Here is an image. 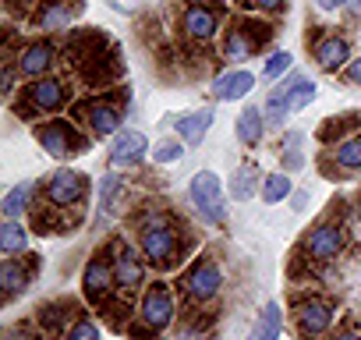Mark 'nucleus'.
<instances>
[{
    "label": "nucleus",
    "mask_w": 361,
    "mask_h": 340,
    "mask_svg": "<svg viewBox=\"0 0 361 340\" xmlns=\"http://www.w3.org/2000/svg\"><path fill=\"white\" fill-rule=\"evenodd\" d=\"M135 245L142 248V255L149 259L152 269H173L188 252L185 231H180V224L170 213H163V210H149V213L138 217Z\"/></svg>",
    "instance_id": "f257e3e1"
},
{
    "label": "nucleus",
    "mask_w": 361,
    "mask_h": 340,
    "mask_svg": "<svg viewBox=\"0 0 361 340\" xmlns=\"http://www.w3.org/2000/svg\"><path fill=\"white\" fill-rule=\"evenodd\" d=\"M177 312H180V291L170 287L166 280H149V287L138 294L135 301V322H131V336H145V340H156L159 333H166L173 322H177Z\"/></svg>",
    "instance_id": "f03ea898"
},
{
    "label": "nucleus",
    "mask_w": 361,
    "mask_h": 340,
    "mask_svg": "<svg viewBox=\"0 0 361 340\" xmlns=\"http://www.w3.org/2000/svg\"><path fill=\"white\" fill-rule=\"evenodd\" d=\"M92 192V181L75 166H57L47 174V181L39 185V206L54 210V213H68V210H78L85 206Z\"/></svg>",
    "instance_id": "7ed1b4c3"
},
{
    "label": "nucleus",
    "mask_w": 361,
    "mask_h": 340,
    "mask_svg": "<svg viewBox=\"0 0 361 340\" xmlns=\"http://www.w3.org/2000/svg\"><path fill=\"white\" fill-rule=\"evenodd\" d=\"M110 259H114V277H117V294L124 301H131L135 294H142L149 287V259L142 255L138 245H128L124 238H114L106 245Z\"/></svg>",
    "instance_id": "20e7f679"
},
{
    "label": "nucleus",
    "mask_w": 361,
    "mask_h": 340,
    "mask_svg": "<svg viewBox=\"0 0 361 340\" xmlns=\"http://www.w3.org/2000/svg\"><path fill=\"white\" fill-rule=\"evenodd\" d=\"M177 291H180V298H185L188 305H195V308L199 305H213L220 298V291H224V269H220V262L213 255L195 259L185 273H180Z\"/></svg>",
    "instance_id": "39448f33"
},
{
    "label": "nucleus",
    "mask_w": 361,
    "mask_h": 340,
    "mask_svg": "<svg viewBox=\"0 0 361 340\" xmlns=\"http://www.w3.org/2000/svg\"><path fill=\"white\" fill-rule=\"evenodd\" d=\"M36 142L54 159H71V156H82V152L92 149L89 135L75 121H68V117H50V121L36 124Z\"/></svg>",
    "instance_id": "423d86ee"
},
{
    "label": "nucleus",
    "mask_w": 361,
    "mask_h": 340,
    "mask_svg": "<svg viewBox=\"0 0 361 340\" xmlns=\"http://www.w3.org/2000/svg\"><path fill=\"white\" fill-rule=\"evenodd\" d=\"M350 234H347V224L343 220H319L305 238H301V259L305 262H315V266H326L333 259L343 255Z\"/></svg>",
    "instance_id": "0eeeda50"
},
{
    "label": "nucleus",
    "mask_w": 361,
    "mask_h": 340,
    "mask_svg": "<svg viewBox=\"0 0 361 340\" xmlns=\"http://www.w3.org/2000/svg\"><path fill=\"white\" fill-rule=\"evenodd\" d=\"M290 315H294V329L301 340H322L333 333V322H336V305L322 294H305L290 305Z\"/></svg>",
    "instance_id": "6e6552de"
},
{
    "label": "nucleus",
    "mask_w": 361,
    "mask_h": 340,
    "mask_svg": "<svg viewBox=\"0 0 361 340\" xmlns=\"http://www.w3.org/2000/svg\"><path fill=\"white\" fill-rule=\"evenodd\" d=\"M68 107V82L47 75V78H36L25 85L22 99H18V114L25 121H39L47 114H61Z\"/></svg>",
    "instance_id": "1a4fd4ad"
},
{
    "label": "nucleus",
    "mask_w": 361,
    "mask_h": 340,
    "mask_svg": "<svg viewBox=\"0 0 361 340\" xmlns=\"http://www.w3.org/2000/svg\"><path fill=\"white\" fill-rule=\"evenodd\" d=\"M188 199L199 213V220L213 224V227H224L227 224V199H224V185L213 170H199L188 181Z\"/></svg>",
    "instance_id": "9d476101"
},
{
    "label": "nucleus",
    "mask_w": 361,
    "mask_h": 340,
    "mask_svg": "<svg viewBox=\"0 0 361 340\" xmlns=\"http://www.w3.org/2000/svg\"><path fill=\"white\" fill-rule=\"evenodd\" d=\"M82 294L92 308H106L110 298L117 294V277H114V259L106 248H99L85 266H82Z\"/></svg>",
    "instance_id": "9b49d317"
},
{
    "label": "nucleus",
    "mask_w": 361,
    "mask_h": 340,
    "mask_svg": "<svg viewBox=\"0 0 361 340\" xmlns=\"http://www.w3.org/2000/svg\"><path fill=\"white\" fill-rule=\"evenodd\" d=\"M75 117L78 121H85L89 124V131L92 135H117V131H124V107L114 99V96H96V99H82V103H75Z\"/></svg>",
    "instance_id": "f8f14e48"
},
{
    "label": "nucleus",
    "mask_w": 361,
    "mask_h": 340,
    "mask_svg": "<svg viewBox=\"0 0 361 340\" xmlns=\"http://www.w3.org/2000/svg\"><path fill=\"white\" fill-rule=\"evenodd\" d=\"M180 36L199 47L213 43L220 36V11H213L209 4H199V0L185 4V11H180Z\"/></svg>",
    "instance_id": "ddd939ff"
},
{
    "label": "nucleus",
    "mask_w": 361,
    "mask_h": 340,
    "mask_svg": "<svg viewBox=\"0 0 361 340\" xmlns=\"http://www.w3.org/2000/svg\"><path fill=\"white\" fill-rule=\"evenodd\" d=\"M57 57H61V50H57L54 40H32V43H25V47L15 54V64H18L22 78L36 82V78H47V75L54 71Z\"/></svg>",
    "instance_id": "4468645a"
},
{
    "label": "nucleus",
    "mask_w": 361,
    "mask_h": 340,
    "mask_svg": "<svg viewBox=\"0 0 361 340\" xmlns=\"http://www.w3.org/2000/svg\"><path fill=\"white\" fill-rule=\"evenodd\" d=\"M149 156V138L142 131H117L110 142V163L114 166H138Z\"/></svg>",
    "instance_id": "2eb2a0df"
},
{
    "label": "nucleus",
    "mask_w": 361,
    "mask_h": 340,
    "mask_svg": "<svg viewBox=\"0 0 361 340\" xmlns=\"http://www.w3.org/2000/svg\"><path fill=\"white\" fill-rule=\"evenodd\" d=\"M32 277H36V266L11 255L0 262V291H4V301H15L18 294H25L32 287Z\"/></svg>",
    "instance_id": "dca6fc26"
},
{
    "label": "nucleus",
    "mask_w": 361,
    "mask_h": 340,
    "mask_svg": "<svg viewBox=\"0 0 361 340\" xmlns=\"http://www.w3.org/2000/svg\"><path fill=\"white\" fill-rule=\"evenodd\" d=\"M255 54H259V47H255V40L248 36V29H245L241 22L227 25V36H224V43H220V57H224L227 64H245V61H252Z\"/></svg>",
    "instance_id": "f3484780"
},
{
    "label": "nucleus",
    "mask_w": 361,
    "mask_h": 340,
    "mask_svg": "<svg viewBox=\"0 0 361 340\" xmlns=\"http://www.w3.org/2000/svg\"><path fill=\"white\" fill-rule=\"evenodd\" d=\"M312 54H315V64H319L322 71H340V68H347V61H350V43H347L343 36L329 32V36L315 40Z\"/></svg>",
    "instance_id": "a211bd4d"
},
{
    "label": "nucleus",
    "mask_w": 361,
    "mask_h": 340,
    "mask_svg": "<svg viewBox=\"0 0 361 340\" xmlns=\"http://www.w3.org/2000/svg\"><path fill=\"white\" fill-rule=\"evenodd\" d=\"M252 89H255V75H252V71H241V68L224 71V75H216V78H213V99H220V103L245 99Z\"/></svg>",
    "instance_id": "6ab92c4d"
},
{
    "label": "nucleus",
    "mask_w": 361,
    "mask_h": 340,
    "mask_svg": "<svg viewBox=\"0 0 361 340\" xmlns=\"http://www.w3.org/2000/svg\"><path fill=\"white\" fill-rule=\"evenodd\" d=\"M326 166L343 170V174H357V170H361V131L343 138V142H336V145H329Z\"/></svg>",
    "instance_id": "aec40b11"
},
{
    "label": "nucleus",
    "mask_w": 361,
    "mask_h": 340,
    "mask_svg": "<svg viewBox=\"0 0 361 340\" xmlns=\"http://www.w3.org/2000/svg\"><path fill=\"white\" fill-rule=\"evenodd\" d=\"M266 128H269V121H266V110H262V107H245V110L238 114V124H234L238 142H241L245 149H255V145L262 142Z\"/></svg>",
    "instance_id": "412c9836"
},
{
    "label": "nucleus",
    "mask_w": 361,
    "mask_h": 340,
    "mask_svg": "<svg viewBox=\"0 0 361 340\" xmlns=\"http://www.w3.org/2000/svg\"><path fill=\"white\" fill-rule=\"evenodd\" d=\"M75 15V0H39V11L32 18V25L39 32H54V29H64Z\"/></svg>",
    "instance_id": "4be33fe9"
},
{
    "label": "nucleus",
    "mask_w": 361,
    "mask_h": 340,
    "mask_svg": "<svg viewBox=\"0 0 361 340\" xmlns=\"http://www.w3.org/2000/svg\"><path fill=\"white\" fill-rule=\"evenodd\" d=\"M209 128H213V110L209 107H202L195 114H185V117L173 121V131H177V138L185 142V145H199L209 135Z\"/></svg>",
    "instance_id": "5701e85b"
},
{
    "label": "nucleus",
    "mask_w": 361,
    "mask_h": 340,
    "mask_svg": "<svg viewBox=\"0 0 361 340\" xmlns=\"http://www.w3.org/2000/svg\"><path fill=\"white\" fill-rule=\"evenodd\" d=\"M255 188H262V174H259L255 163H241L234 174H231V181H227V192H231V199H238V202L255 199Z\"/></svg>",
    "instance_id": "b1692460"
},
{
    "label": "nucleus",
    "mask_w": 361,
    "mask_h": 340,
    "mask_svg": "<svg viewBox=\"0 0 361 340\" xmlns=\"http://www.w3.org/2000/svg\"><path fill=\"white\" fill-rule=\"evenodd\" d=\"M121 188H124L121 170H110V174H103V181H99V213H96V224H99V227H103V224H106V220L117 213Z\"/></svg>",
    "instance_id": "393cba45"
},
{
    "label": "nucleus",
    "mask_w": 361,
    "mask_h": 340,
    "mask_svg": "<svg viewBox=\"0 0 361 340\" xmlns=\"http://www.w3.org/2000/svg\"><path fill=\"white\" fill-rule=\"evenodd\" d=\"M32 195H36V185H32V181H18V185L4 195V202H0V213H4V220H22V217L32 210Z\"/></svg>",
    "instance_id": "a878e982"
},
{
    "label": "nucleus",
    "mask_w": 361,
    "mask_h": 340,
    "mask_svg": "<svg viewBox=\"0 0 361 340\" xmlns=\"http://www.w3.org/2000/svg\"><path fill=\"white\" fill-rule=\"evenodd\" d=\"M280 329H283V308H280V301H266L262 312L255 315L252 340H280Z\"/></svg>",
    "instance_id": "bb28decb"
},
{
    "label": "nucleus",
    "mask_w": 361,
    "mask_h": 340,
    "mask_svg": "<svg viewBox=\"0 0 361 340\" xmlns=\"http://www.w3.org/2000/svg\"><path fill=\"white\" fill-rule=\"evenodd\" d=\"M290 195H294V181H290L287 170H273V174H266V178H262L259 199H262L266 206H280V202H287Z\"/></svg>",
    "instance_id": "cd10ccee"
},
{
    "label": "nucleus",
    "mask_w": 361,
    "mask_h": 340,
    "mask_svg": "<svg viewBox=\"0 0 361 340\" xmlns=\"http://www.w3.org/2000/svg\"><path fill=\"white\" fill-rule=\"evenodd\" d=\"M25 248H29V231L18 220H4V224H0V255L11 259V255H22Z\"/></svg>",
    "instance_id": "c85d7f7f"
},
{
    "label": "nucleus",
    "mask_w": 361,
    "mask_h": 340,
    "mask_svg": "<svg viewBox=\"0 0 361 340\" xmlns=\"http://www.w3.org/2000/svg\"><path fill=\"white\" fill-rule=\"evenodd\" d=\"M301 145H305V131H298V128L283 131L280 163H283V170H287V174H290V170H301V166H305V152H301Z\"/></svg>",
    "instance_id": "c756f323"
},
{
    "label": "nucleus",
    "mask_w": 361,
    "mask_h": 340,
    "mask_svg": "<svg viewBox=\"0 0 361 340\" xmlns=\"http://www.w3.org/2000/svg\"><path fill=\"white\" fill-rule=\"evenodd\" d=\"M357 128H361V114H357V110H354V117H333V121H326V128H322V142H326V145H336V142L357 135Z\"/></svg>",
    "instance_id": "7c9ffc66"
},
{
    "label": "nucleus",
    "mask_w": 361,
    "mask_h": 340,
    "mask_svg": "<svg viewBox=\"0 0 361 340\" xmlns=\"http://www.w3.org/2000/svg\"><path fill=\"white\" fill-rule=\"evenodd\" d=\"M57 340H99V326H96L89 315L78 312V315L57 333Z\"/></svg>",
    "instance_id": "2f4dec72"
},
{
    "label": "nucleus",
    "mask_w": 361,
    "mask_h": 340,
    "mask_svg": "<svg viewBox=\"0 0 361 340\" xmlns=\"http://www.w3.org/2000/svg\"><path fill=\"white\" fill-rule=\"evenodd\" d=\"M266 121H269V128H283V121L290 117V110H287V96H283V89L276 85L269 96H266Z\"/></svg>",
    "instance_id": "473e14b6"
},
{
    "label": "nucleus",
    "mask_w": 361,
    "mask_h": 340,
    "mask_svg": "<svg viewBox=\"0 0 361 340\" xmlns=\"http://www.w3.org/2000/svg\"><path fill=\"white\" fill-rule=\"evenodd\" d=\"M290 68H294V57H290L287 50H276V54H269L262 75H266V78H283V75H290Z\"/></svg>",
    "instance_id": "72a5a7b5"
},
{
    "label": "nucleus",
    "mask_w": 361,
    "mask_h": 340,
    "mask_svg": "<svg viewBox=\"0 0 361 340\" xmlns=\"http://www.w3.org/2000/svg\"><path fill=\"white\" fill-rule=\"evenodd\" d=\"M180 156H185V142H180V138H166V142L156 145V152H152L156 163H177Z\"/></svg>",
    "instance_id": "f704fd0d"
},
{
    "label": "nucleus",
    "mask_w": 361,
    "mask_h": 340,
    "mask_svg": "<svg viewBox=\"0 0 361 340\" xmlns=\"http://www.w3.org/2000/svg\"><path fill=\"white\" fill-rule=\"evenodd\" d=\"M241 25L248 29V36L255 40V47L262 50L266 43H269V36H273V29H269V22H255V18H241Z\"/></svg>",
    "instance_id": "c9c22d12"
},
{
    "label": "nucleus",
    "mask_w": 361,
    "mask_h": 340,
    "mask_svg": "<svg viewBox=\"0 0 361 340\" xmlns=\"http://www.w3.org/2000/svg\"><path fill=\"white\" fill-rule=\"evenodd\" d=\"M245 8H252V11H259V15H280V11H287V0H241Z\"/></svg>",
    "instance_id": "e433bc0d"
},
{
    "label": "nucleus",
    "mask_w": 361,
    "mask_h": 340,
    "mask_svg": "<svg viewBox=\"0 0 361 340\" xmlns=\"http://www.w3.org/2000/svg\"><path fill=\"white\" fill-rule=\"evenodd\" d=\"M18 78H22V71H18L15 57H8V61H4V92H8V96H15V89H18Z\"/></svg>",
    "instance_id": "4c0bfd02"
},
{
    "label": "nucleus",
    "mask_w": 361,
    "mask_h": 340,
    "mask_svg": "<svg viewBox=\"0 0 361 340\" xmlns=\"http://www.w3.org/2000/svg\"><path fill=\"white\" fill-rule=\"evenodd\" d=\"M308 199H312V195H308L305 188H294V195H290V210H294V213H305V210H308Z\"/></svg>",
    "instance_id": "58836bf2"
},
{
    "label": "nucleus",
    "mask_w": 361,
    "mask_h": 340,
    "mask_svg": "<svg viewBox=\"0 0 361 340\" xmlns=\"http://www.w3.org/2000/svg\"><path fill=\"white\" fill-rule=\"evenodd\" d=\"M8 340H36V333H32L29 322H22V326H11L8 329Z\"/></svg>",
    "instance_id": "ea45409f"
},
{
    "label": "nucleus",
    "mask_w": 361,
    "mask_h": 340,
    "mask_svg": "<svg viewBox=\"0 0 361 340\" xmlns=\"http://www.w3.org/2000/svg\"><path fill=\"white\" fill-rule=\"evenodd\" d=\"M329 340H361V329L357 326H340L329 333Z\"/></svg>",
    "instance_id": "a19ab883"
},
{
    "label": "nucleus",
    "mask_w": 361,
    "mask_h": 340,
    "mask_svg": "<svg viewBox=\"0 0 361 340\" xmlns=\"http://www.w3.org/2000/svg\"><path fill=\"white\" fill-rule=\"evenodd\" d=\"M347 4H350V0H315L319 11H343Z\"/></svg>",
    "instance_id": "79ce46f5"
},
{
    "label": "nucleus",
    "mask_w": 361,
    "mask_h": 340,
    "mask_svg": "<svg viewBox=\"0 0 361 340\" xmlns=\"http://www.w3.org/2000/svg\"><path fill=\"white\" fill-rule=\"evenodd\" d=\"M347 82H350V85H361V57H354V61L347 64Z\"/></svg>",
    "instance_id": "37998d69"
},
{
    "label": "nucleus",
    "mask_w": 361,
    "mask_h": 340,
    "mask_svg": "<svg viewBox=\"0 0 361 340\" xmlns=\"http://www.w3.org/2000/svg\"><path fill=\"white\" fill-rule=\"evenodd\" d=\"M354 8H357V11H361V0H354Z\"/></svg>",
    "instance_id": "c03bdc74"
}]
</instances>
